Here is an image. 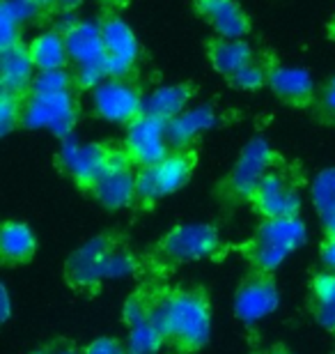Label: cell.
I'll list each match as a JSON object with an SVG mask.
<instances>
[{"label": "cell", "mask_w": 335, "mask_h": 354, "mask_svg": "<svg viewBox=\"0 0 335 354\" xmlns=\"http://www.w3.org/2000/svg\"><path fill=\"white\" fill-rule=\"evenodd\" d=\"M269 72L271 69H267L265 65H262L260 60H251L246 67H241L237 74L232 76V86L234 88H241V90H255L260 86H265V83L269 81Z\"/></svg>", "instance_id": "f546056e"}, {"label": "cell", "mask_w": 335, "mask_h": 354, "mask_svg": "<svg viewBox=\"0 0 335 354\" xmlns=\"http://www.w3.org/2000/svg\"><path fill=\"white\" fill-rule=\"evenodd\" d=\"M37 253V237L21 221H7L0 232V260L5 267H19L32 263Z\"/></svg>", "instance_id": "ffe728a7"}, {"label": "cell", "mask_w": 335, "mask_h": 354, "mask_svg": "<svg viewBox=\"0 0 335 354\" xmlns=\"http://www.w3.org/2000/svg\"><path fill=\"white\" fill-rule=\"evenodd\" d=\"M156 201H161L159 189H156V180H154V171L149 168H140L135 173V205L138 209H152Z\"/></svg>", "instance_id": "4316f807"}, {"label": "cell", "mask_w": 335, "mask_h": 354, "mask_svg": "<svg viewBox=\"0 0 335 354\" xmlns=\"http://www.w3.org/2000/svg\"><path fill=\"white\" fill-rule=\"evenodd\" d=\"M319 221H322V225H324V232H326V235L335 237V212H333V214H329V216L319 218Z\"/></svg>", "instance_id": "ab89813d"}, {"label": "cell", "mask_w": 335, "mask_h": 354, "mask_svg": "<svg viewBox=\"0 0 335 354\" xmlns=\"http://www.w3.org/2000/svg\"><path fill=\"white\" fill-rule=\"evenodd\" d=\"M280 164V157L267 145V140L253 138L244 150H241L237 164L223 182L218 184V198L225 205H241L251 203L255 196V189L260 187L262 177H265L271 168Z\"/></svg>", "instance_id": "8992f818"}, {"label": "cell", "mask_w": 335, "mask_h": 354, "mask_svg": "<svg viewBox=\"0 0 335 354\" xmlns=\"http://www.w3.org/2000/svg\"><path fill=\"white\" fill-rule=\"evenodd\" d=\"M115 152L113 145L104 143H78L76 138H65L62 147L55 157V164L62 173H65L71 182L81 191H92L95 182L104 175V171L111 164V157Z\"/></svg>", "instance_id": "9c48e42d"}, {"label": "cell", "mask_w": 335, "mask_h": 354, "mask_svg": "<svg viewBox=\"0 0 335 354\" xmlns=\"http://www.w3.org/2000/svg\"><path fill=\"white\" fill-rule=\"evenodd\" d=\"M81 3H83V0H58V7H60V10H76Z\"/></svg>", "instance_id": "60d3db41"}, {"label": "cell", "mask_w": 335, "mask_h": 354, "mask_svg": "<svg viewBox=\"0 0 335 354\" xmlns=\"http://www.w3.org/2000/svg\"><path fill=\"white\" fill-rule=\"evenodd\" d=\"M280 304V288H278L274 272H262V269H248L241 276L234 290V315L241 322L253 324L274 313Z\"/></svg>", "instance_id": "30bf717a"}, {"label": "cell", "mask_w": 335, "mask_h": 354, "mask_svg": "<svg viewBox=\"0 0 335 354\" xmlns=\"http://www.w3.org/2000/svg\"><path fill=\"white\" fill-rule=\"evenodd\" d=\"M267 86L274 90V95L280 102L289 106H305L312 102L315 95V81L312 74L303 67H271Z\"/></svg>", "instance_id": "2e32d148"}, {"label": "cell", "mask_w": 335, "mask_h": 354, "mask_svg": "<svg viewBox=\"0 0 335 354\" xmlns=\"http://www.w3.org/2000/svg\"><path fill=\"white\" fill-rule=\"evenodd\" d=\"M23 118V97H14L3 92L0 97V133L7 136L21 124Z\"/></svg>", "instance_id": "f1b7e54d"}, {"label": "cell", "mask_w": 335, "mask_h": 354, "mask_svg": "<svg viewBox=\"0 0 335 354\" xmlns=\"http://www.w3.org/2000/svg\"><path fill=\"white\" fill-rule=\"evenodd\" d=\"M133 161L124 147H115L108 168L92 187L90 196L102 203L106 209H124L135 205V173Z\"/></svg>", "instance_id": "4fadbf2b"}, {"label": "cell", "mask_w": 335, "mask_h": 354, "mask_svg": "<svg viewBox=\"0 0 335 354\" xmlns=\"http://www.w3.org/2000/svg\"><path fill=\"white\" fill-rule=\"evenodd\" d=\"M200 12L223 39H241L251 30L248 17L234 0H200Z\"/></svg>", "instance_id": "ac0fdd59"}, {"label": "cell", "mask_w": 335, "mask_h": 354, "mask_svg": "<svg viewBox=\"0 0 335 354\" xmlns=\"http://www.w3.org/2000/svg\"><path fill=\"white\" fill-rule=\"evenodd\" d=\"M35 62L30 58V51L21 44H14L10 48H3L0 53V76H3V92L14 97H23L28 90H32V74Z\"/></svg>", "instance_id": "e0dca14e"}, {"label": "cell", "mask_w": 335, "mask_h": 354, "mask_svg": "<svg viewBox=\"0 0 335 354\" xmlns=\"http://www.w3.org/2000/svg\"><path fill=\"white\" fill-rule=\"evenodd\" d=\"M308 310L319 327L331 331L335 336V304H329V306H308Z\"/></svg>", "instance_id": "e575fe53"}, {"label": "cell", "mask_w": 335, "mask_h": 354, "mask_svg": "<svg viewBox=\"0 0 335 354\" xmlns=\"http://www.w3.org/2000/svg\"><path fill=\"white\" fill-rule=\"evenodd\" d=\"M102 32L108 76H113V79H126L140 53L138 39H135L131 26L119 17H106L102 24Z\"/></svg>", "instance_id": "5bb4252c"}, {"label": "cell", "mask_w": 335, "mask_h": 354, "mask_svg": "<svg viewBox=\"0 0 335 354\" xmlns=\"http://www.w3.org/2000/svg\"><path fill=\"white\" fill-rule=\"evenodd\" d=\"M225 244L220 232L209 223L175 225L166 235L159 237L145 253H140L142 279L166 281L170 274L193 260H220Z\"/></svg>", "instance_id": "7a4b0ae2"}, {"label": "cell", "mask_w": 335, "mask_h": 354, "mask_svg": "<svg viewBox=\"0 0 335 354\" xmlns=\"http://www.w3.org/2000/svg\"><path fill=\"white\" fill-rule=\"evenodd\" d=\"M83 354H129V348H126V343H122L119 338L102 336V338H97V341L85 345Z\"/></svg>", "instance_id": "d6a6232c"}, {"label": "cell", "mask_w": 335, "mask_h": 354, "mask_svg": "<svg viewBox=\"0 0 335 354\" xmlns=\"http://www.w3.org/2000/svg\"><path fill=\"white\" fill-rule=\"evenodd\" d=\"M19 24L0 7V48H10L19 44Z\"/></svg>", "instance_id": "836d02e7"}, {"label": "cell", "mask_w": 335, "mask_h": 354, "mask_svg": "<svg viewBox=\"0 0 335 354\" xmlns=\"http://www.w3.org/2000/svg\"><path fill=\"white\" fill-rule=\"evenodd\" d=\"M122 147L131 157L133 166L149 168L161 164L173 152L168 143V122L142 113L138 120L129 124Z\"/></svg>", "instance_id": "8fae6325"}, {"label": "cell", "mask_w": 335, "mask_h": 354, "mask_svg": "<svg viewBox=\"0 0 335 354\" xmlns=\"http://www.w3.org/2000/svg\"><path fill=\"white\" fill-rule=\"evenodd\" d=\"M312 205H315L319 218L335 212V168L322 171L312 182Z\"/></svg>", "instance_id": "d4e9b609"}, {"label": "cell", "mask_w": 335, "mask_h": 354, "mask_svg": "<svg viewBox=\"0 0 335 354\" xmlns=\"http://www.w3.org/2000/svg\"><path fill=\"white\" fill-rule=\"evenodd\" d=\"M0 7H3V10L10 14V17L17 21L19 26L32 21L41 12L39 5L35 3V0H3V5H0Z\"/></svg>", "instance_id": "4dcf8cb0"}, {"label": "cell", "mask_w": 335, "mask_h": 354, "mask_svg": "<svg viewBox=\"0 0 335 354\" xmlns=\"http://www.w3.org/2000/svg\"><path fill=\"white\" fill-rule=\"evenodd\" d=\"M156 189L159 196H170L180 191L184 184H189L191 175L195 171V152L191 150H173L161 164L152 166Z\"/></svg>", "instance_id": "44dd1931"}, {"label": "cell", "mask_w": 335, "mask_h": 354, "mask_svg": "<svg viewBox=\"0 0 335 354\" xmlns=\"http://www.w3.org/2000/svg\"><path fill=\"white\" fill-rule=\"evenodd\" d=\"M69 62H76V67L85 65H106V46L102 24L95 21H78L65 35Z\"/></svg>", "instance_id": "9a60e30c"}, {"label": "cell", "mask_w": 335, "mask_h": 354, "mask_svg": "<svg viewBox=\"0 0 335 354\" xmlns=\"http://www.w3.org/2000/svg\"><path fill=\"white\" fill-rule=\"evenodd\" d=\"M78 120V106L74 95L55 92V95H35L23 99V118L21 124L28 129H48L58 138H69Z\"/></svg>", "instance_id": "ba28073f"}, {"label": "cell", "mask_w": 335, "mask_h": 354, "mask_svg": "<svg viewBox=\"0 0 335 354\" xmlns=\"http://www.w3.org/2000/svg\"><path fill=\"white\" fill-rule=\"evenodd\" d=\"M305 242V225L301 216H280V218H262L251 239L241 242L237 251L251 269L262 272H276L285 263L291 251Z\"/></svg>", "instance_id": "5b68a950"}, {"label": "cell", "mask_w": 335, "mask_h": 354, "mask_svg": "<svg viewBox=\"0 0 335 354\" xmlns=\"http://www.w3.org/2000/svg\"><path fill=\"white\" fill-rule=\"evenodd\" d=\"M251 354H294V352H291L289 345H285V343H271L269 348H258Z\"/></svg>", "instance_id": "74e56055"}, {"label": "cell", "mask_w": 335, "mask_h": 354, "mask_svg": "<svg viewBox=\"0 0 335 354\" xmlns=\"http://www.w3.org/2000/svg\"><path fill=\"white\" fill-rule=\"evenodd\" d=\"M71 76L67 69H51V72H39L32 81L35 95H55V92H69Z\"/></svg>", "instance_id": "83f0119b"}, {"label": "cell", "mask_w": 335, "mask_h": 354, "mask_svg": "<svg viewBox=\"0 0 335 354\" xmlns=\"http://www.w3.org/2000/svg\"><path fill=\"white\" fill-rule=\"evenodd\" d=\"M193 97V90L191 86H163V88H156L152 95L145 97L142 102V113L145 115H152V118H159L163 122H170L175 120L177 115H182L186 111V104L191 102Z\"/></svg>", "instance_id": "7402d4cb"}, {"label": "cell", "mask_w": 335, "mask_h": 354, "mask_svg": "<svg viewBox=\"0 0 335 354\" xmlns=\"http://www.w3.org/2000/svg\"><path fill=\"white\" fill-rule=\"evenodd\" d=\"M39 5V10H51V7L58 5V0H35Z\"/></svg>", "instance_id": "b9f144b4"}, {"label": "cell", "mask_w": 335, "mask_h": 354, "mask_svg": "<svg viewBox=\"0 0 335 354\" xmlns=\"http://www.w3.org/2000/svg\"><path fill=\"white\" fill-rule=\"evenodd\" d=\"M251 205L262 218L298 216L301 212V175L280 161L262 177Z\"/></svg>", "instance_id": "52a82bcc"}, {"label": "cell", "mask_w": 335, "mask_h": 354, "mask_svg": "<svg viewBox=\"0 0 335 354\" xmlns=\"http://www.w3.org/2000/svg\"><path fill=\"white\" fill-rule=\"evenodd\" d=\"M335 304V272L317 269L310 276L308 286V306H329Z\"/></svg>", "instance_id": "484cf974"}, {"label": "cell", "mask_w": 335, "mask_h": 354, "mask_svg": "<svg viewBox=\"0 0 335 354\" xmlns=\"http://www.w3.org/2000/svg\"><path fill=\"white\" fill-rule=\"evenodd\" d=\"M28 354H83V348H78L76 341H71L67 336H55Z\"/></svg>", "instance_id": "1f68e13d"}, {"label": "cell", "mask_w": 335, "mask_h": 354, "mask_svg": "<svg viewBox=\"0 0 335 354\" xmlns=\"http://www.w3.org/2000/svg\"><path fill=\"white\" fill-rule=\"evenodd\" d=\"M213 124H216V113L211 106L186 109L168 122V143L173 150H189V145Z\"/></svg>", "instance_id": "d6986e66"}, {"label": "cell", "mask_w": 335, "mask_h": 354, "mask_svg": "<svg viewBox=\"0 0 335 354\" xmlns=\"http://www.w3.org/2000/svg\"><path fill=\"white\" fill-rule=\"evenodd\" d=\"M106 3H119V0H106Z\"/></svg>", "instance_id": "7bdbcfd3"}, {"label": "cell", "mask_w": 335, "mask_h": 354, "mask_svg": "<svg viewBox=\"0 0 335 354\" xmlns=\"http://www.w3.org/2000/svg\"><path fill=\"white\" fill-rule=\"evenodd\" d=\"M319 113L326 122H335V79L329 81V86L324 88L322 99H319Z\"/></svg>", "instance_id": "d590c367"}, {"label": "cell", "mask_w": 335, "mask_h": 354, "mask_svg": "<svg viewBox=\"0 0 335 354\" xmlns=\"http://www.w3.org/2000/svg\"><path fill=\"white\" fill-rule=\"evenodd\" d=\"M140 253L133 251L131 239L119 230H104L65 260L62 279L74 292L97 297L104 281L140 276Z\"/></svg>", "instance_id": "6da1fadb"}, {"label": "cell", "mask_w": 335, "mask_h": 354, "mask_svg": "<svg viewBox=\"0 0 335 354\" xmlns=\"http://www.w3.org/2000/svg\"><path fill=\"white\" fill-rule=\"evenodd\" d=\"M0 297H3V313H0V320L7 322V320H10V310H12L10 292H7V286H0Z\"/></svg>", "instance_id": "f35d334b"}, {"label": "cell", "mask_w": 335, "mask_h": 354, "mask_svg": "<svg viewBox=\"0 0 335 354\" xmlns=\"http://www.w3.org/2000/svg\"><path fill=\"white\" fill-rule=\"evenodd\" d=\"M30 58L37 67V72H51V69H65L69 62L67 53V41L65 35L58 30L41 32L39 37H35L28 46Z\"/></svg>", "instance_id": "603a6c76"}, {"label": "cell", "mask_w": 335, "mask_h": 354, "mask_svg": "<svg viewBox=\"0 0 335 354\" xmlns=\"http://www.w3.org/2000/svg\"><path fill=\"white\" fill-rule=\"evenodd\" d=\"M209 58H211V65L216 67V72L232 79L241 67H246L248 62L253 60V51L244 39L218 37L209 44Z\"/></svg>", "instance_id": "cb8c5ba5"}, {"label": "cell", "mask_w": 335, "mask_h": 354, "mask_svg": "<svg viewBox=\"0 0 335 354\" xmlns=\"http://www.w3.org/2000/svg\"><path fill=\"white\" fill-rule=\"evenodd\" d=\"M168 281L142 279L122 306L129 354H156L166 348Z\"/></svg>", "instance_id": "277c9868"}, {"label": "cell", "mask_w": 335, "mask_h": 354, "mask_svg": "<svg viewBox=\"0 0 335 354\" xmlns=\"http://www.w3.org/2000/svg\"><path fill=\"white\" fill-rule=\"evenodd\" d=\"M211 336V295L204 283L170 286L166 290V350L195 354Z\"/></svg>", "instance_id": "3957f363"}, {"label": "cell", "mask_w": 335, "mask_h": 354, "mask_svg": "<svg viewBox=\"0 0 335 354\" xmlns=\"http://www.w3.org/2000/svg\"><path fill=\"white\" fill-rule=\"evenodd\" d=\"M142 102L145 97L140 95L138 86H133L129 79H113L108 76L102 86L92 90V104L95 113L102 120L115 124L129 127L133 120L142 115Z\"/></svg>", "instance_id": "7c38bea8"}, {"label": "cell", "mask_w": 335, "mask_h": 354, "mask_svg": "<svg viewBox=\"0 0 335 354\" xmlns=\"http://www.w3.org/2000/svg\"><path fill=\"white\" fill-rule=\"evenodd\" d=\"M319 260H322L324 269L335 272V237L324 235L322 244H319Z\"/></svg>", "instance_id": "8d00e7d4"}]
</instances>
